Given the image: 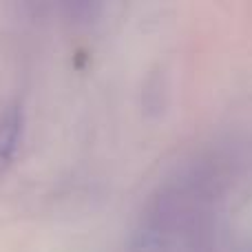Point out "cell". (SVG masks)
<instances>
[{
	"label": "cell",
	"mask_w": 252,
	"mask_h": 252,
	"mask_svg": "<svg viewBox=\"0 0 252 252\" xmlns=\"http://www.w3.org/2000/svg\"><path fill=\"white\" fill-rule=\"evenodd\" d=\"M217 192L204 168L184 170L159 184L133 226V252H219Z\"/></svg>",
	"instance_id": "cell-1"
},
{
	"label": "cell",
	"mask_w": 252,
	"mask_h": 252,
	"mask_svg": "<svg viewBox=\"0 0 252 252\" xmlns=\"http://www.w3.org/2000/svg\"><path fill=\"white\" fill-rule=\"evenodd\" d=\"M25 135V109L18 102L0 111V177L11 168Z\"/></svg>",
	"instance_id": "cell-2"
}]
</instances>
